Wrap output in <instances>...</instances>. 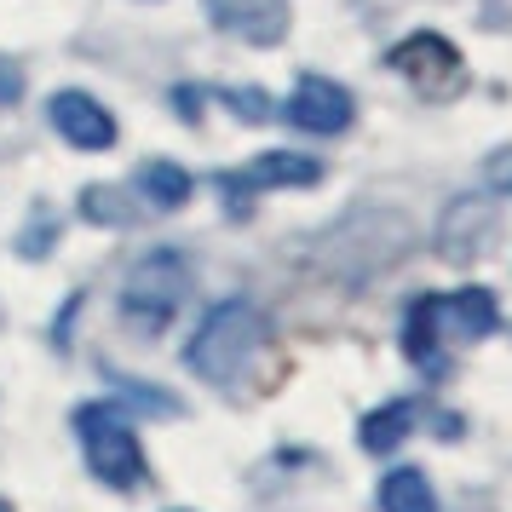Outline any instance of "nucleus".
<instances>
[{
	"label": "nucleus",
	"instance_id": "nucleus-1",
	"mask_svg": "<svg viewBox=\"0 0 512 512\" xmlns=\"http://www.w3.org/2000/svg\"><path fill=\"white\" fill-rule=\"evenodd\" d=\"M265 346V317L248 300H219L202 317V328L185 346V369L202 374L208 386H231L236 374L254 363V351Z\"/></svg>",
	"mask_w": 512,
	"mask_h": 512
},
{
	"label": "nucleus",
	"instance_id": "nucleus-2",
	"mask_svg": "<svg viewBox=\"0 0 512 512\" xmlns=\"http://www.w3.org/2000/svg\"><path fill=\"white\" fill-rule=\"evenodd\" d=\"M75 432H81V449H87V466H93L98 484L110 489H139L144 484V449L133 438V426L121 415V403H81L75 409Z\"/></svg>",
	"mask_w": 512,
	"mask_h": 512
},
{
	"label": "nucleus",
	"instance_id": "nucleus-3",
	"mask_svg": "<svg viewBox=\"0 0 512 512\" xmlns=\"http://www.w3.org/2000/svg\"><path fill=\"white\" fill-rule=\"evenodd\" d=\"M190 294V265L185 254H173V248H156L150 259H139L133 271H127V288H121V317L133 334H162L173 323V311L185 305Z\"/></svg>",
	"mask_w": 512,
	"mask_h": 512
},
{
	"label": "nucleus",
	"instance_id": "nucleus-4",
	"mask_svg": "<svg viewBox=\"0 0 512 512\" xmlns=\"http://www.w3.org/2000/svg\"><path fill=\"white\" fill-rule=\"evenodd\" d=\"M386 64H392L420 98H432V104H443V98H455L466 87V58L455 52V41H443V35H432V29L403 35Z\"/></svg>",
	"mask_w": 512,
	"mask_h": 512
},
{
	"label": "nucleus",
	"instance_id": "nucleus-5",
	"mask_svg": "<svg viewBox=\"0 0 512 512\" xmlns=\"http://www.w3.org/2000/svg\"><path fill=\"white\" fill-rule=\"evenodd\" d=\"M288 127H300V133H346L351 127V93L340 81H328V75H305L294 98H288Z\"/></svg>",
	"mask_w": 512,
	"mask_h": 512
},
{
	"label": "nucleus",
	"instance_id": "nucleus-6",
	"mask_svg": "<svg viewBox=\"0 0 512 512\" xmlns=\"http://www.w3.org/2000/svg\"><path fill=\"white\" fill-rule=\"evenodd\" d=\"M213 29L248 47H277L288 35V0H208Z\"/></svg>",
	"mask_w": 512,
	"mask_h": 512
},
{
	"label": "nucleus",
	"instance_id": "nucleus-7",
	"mask_svg": "<svg viewBox=\"0 0 512 512\" xmlns=\"http://www.w3.org/2000/svg\"><path fill=\"white\" fill-rule=\"evenodd\" d=\"M317 179H323V162H317V156H300V150H265V156H254L248 167L219 173L213 185H225V190H300V185H317Z\"/></svg>",
	"mask_w": 512,
	"mask_h": 512
},
{
	"label": "nucleus",
	"instance_id": "nucleus-8",
	"mask_svg": "<svg viewBox=\"0 0 512 512\" xmlns=\"http://www.w3.org/2000/svg\"><path fill=\"white\" fill-rule=\"evenodd\" d=\"M47 116H52V127H58V139L75 144V150H110V144H116V116H110L93 93H75V87L70 93H52Z\"/></svg>",
	"mask_w": 512,
	"mask_h": 512
},
{
	"label": "nucleus",
	"instance_id": "nucleus-9",
	"mask_svg": "<svg viewBox=\"0 0 512 512\" xmlns=\"http://www.w3.org/2000/svg\"><path fill=\"white\" fill-rule=\"evenodd\" d=\"M438 305V328L443 334H461V340H489L501 328V305L489 288H461V294H432Z\"/></svg>",
	"mask_w": 512,
	"mask_h": 512
},
{
	"label": "nucleus",
	"instance_id": "nucleus-10",
	"mask_svg": "<svg viewBox=\"0 0 512 512\" xmlns=\"http://www.w3.org/2000/svg\"><path fill=\"white\" fill-rule=\"evenodd\" d=\"M403 351H409V363H415L420 374H432V380L449 374V351H443V328H438V305H432V294L409 300V317H403Z\"/></svg>",
	"mask_w": 512,
	"mask_h": 512
},
{
	"label": "nucleus",
	"instance_id": "nucleus-11",
	"mask_svg": "<svg viewBox=\"0 0 512 512\" xmlns=\"http://www.w3.org/2000/svg\"><path fill=\"white\" fill-rule=\"evenodd\" d=\"M415 415L420 403H409V397H397V403H386V409H374V415H363V426H357V438H363V449L369 455H392L397 443L415 432Z\"/></svg>",
	"mask_w": 512,
	"mask_h": 512
},
{
	"label": "nucleus",
	"instance_id": "nucleus-12",
	"mask_svg": "<svg viewBox=\"0 0 512 512\" xmlns=\"http://www.w3.org/2000/svg\"><path fill=\"white\" fill-rule=\"evenodd\" d=\"M380 512H438V495L420 466H392L380 478Z\"/></svg>",
	"mask_w": 512,
	"mask_h": 512
},
{
	"label": "nucleus",
	"instance_id": "nucleus-13",
	"mask_svg": "<svg viewBox=\"0 0 512 512\" xmlns=\"http://www.w3.org/2000/svg\"><path fill=\"white\" fill-rule=\"evenodd\" d=\"M190 190H196V179H190L179 162H144L139 167V196L150 202V208H162V213L185 208Z\"/></svg>",
	"mask_w": 512,
	"mask_h": 512
},
{
	"label": "nucleus",
	"instance_id": "nucleus-14",
	"mask_svg": "<svg viewBox=\"0 0 512 512\" xmlns=\"http://www.w3.org/2000/svg\"><path fill=\"white\" fill-rule=\"evenodd\" d=\"M81 213H87L93 225H133V208H127L110 185H87L81 190Z\"/></svg>",
	"mask_w": 512,
	"mask_h": 512
},
{
	"label": "nucleus",
	"instance_id": "nucleus-15",
	"mask_svg": "<svg viewBox=\"0 0 512 512\" xmlns=\"http://www.w3.org/2000/svg\"><path fill=\"white\" fill-rule=\"evenodd\" d=\"M219 98H225V110L242 116V121H265V116H271V104H265L259 87H231V93H219Z\"/></svg>",
	"mask_w": 512,
	"mask_h": 512
},
{
	"label": "nucleus",
	"instance_id": "nucleus-16",
	"mask_svg": "<svg viewBox=\"0 0 512 512\" xmlns=\"http://www.w3.org/2000/svg\"><path fill=\"white\" fill-rule=\"evenodd\" d=\"M116 386H121V392H127V397H133V403H144V409H162V415H179V397L156 392V386H133L127 374H116Z\"/></svg>",
	"mask_w": 512,
	"mask_h": 512
},
{
	"label": "nucleus",
	"instance_id": "nucleus-17",
	"mask_svg": "<svg viewBox=\"0 0 512 512\" xmlns=\"http://www.w3.org/2000/svg\"><path fill=\"white\" fill-rule=\"evenodd\" d=\"M47 242H52V219L41 213V219L29 225V236H24V254H29V259H41V254H47Z\"/></svg>",
	"mask_w": 512,
	"mask_h": 512
},
{
	"label": "nucleus",
	"instance_id": "nucleus-18",
	"mask_svg": "<svg viewBox=\"0 0 512 512\" xmlns=\"http://www.w3.org/2000/svg\"><path fill=\"white\" fill-rule=\"evenodd\" d=\"M18 87H24V75L12 64H0V104H18Z\"/></svg>",
	"mask_w": 512,
	"mask_h": 512
},
{
	"label": "nucleus",
	"instance_id": "nucleus-19",
	"mask_svg": "<svg viewBox=\"0 0 512 512\" xmlns=\"http://www.w3.org/2000/svg\"><path fill=\"white\" fill-rule=\"evenodd\" d=\"M0 512H12V501H0Z\"/></svg>",
	"mask_w": 512,
	"mask_h": 512
}]
</instances>
